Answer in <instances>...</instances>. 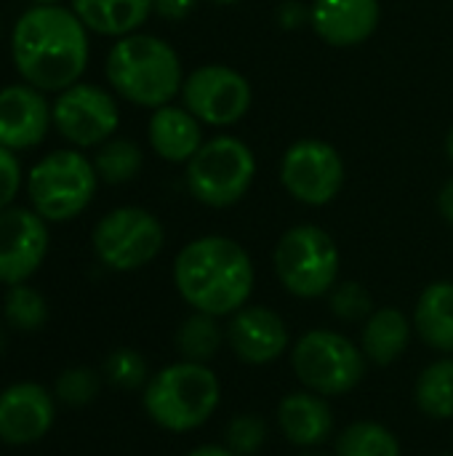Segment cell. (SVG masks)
Segmentation results:
<instances>
[{
  "mask_svg": "<svg viewBox=\"0 0 453 456\" xmlns=\"http://www.w3.org/2000/svg\"><path fill=\"white\" fill-rule=\"evenodd\" d=\"M88 56V27L72 8L32 5L13 24L11 59L16 72L43 94L80 83Z\"/></svg>",
  "mask_w": 453,
  "mask_h": 456,
  "instance_id": "cell-1",
  "label": "cell"
},
{
  "mask_svg": "<svg viewBox=\"0 0 453 456\" xmlns=\"http://www.w3.org/2000/svg\"><path fill=\"white\" fill-rule=\"evenodd\" d=\"M254 283L248 251L227 235L195 238L174 259V286L195 313L230 318L248 305Z\"/></svg>",
  "mask_w": 453,
  "mask_h": 456,
  "instance_id": "cell-2",
  "label": "cell"
},
{
  "mask_svg": "<svg viewBox=\"0 0 453 456\" xmlns=\"http://www.w3.org/2000/svg\"><path fill=\"white\" fill-rule=\"evenodd\" d=\"M104 75L117 96L136 107H166L182 91L179 53L155 35L131 32L117 37L104 61Z\"/></svg>",
  "mask_w": 453,
  "mask_h": 456,
  "instance_id": "cell-3",
  "label": "cell"
},
{
  "mask_svg": "<svg viewBox=\"0 0 453 456\" xmlns=\"http://www.w3.org/2000/svg\"><path fill=\"white\" fill-rule=\"evenodd\" d=\"M222 403V382L206 363L176 361L155 371L142 390V406L152 425L166 433L200 430Z\"/></svg>",
  "mask_w": 453,
  "mask_h": 456,
  "instance_id": "cell-4",
  "label": "cell"
},
{
  "mask_svg": "<svg viewBox=\"0 0 453 456\" xmlns=\"http://www.w3.org/2000/svg\"><path fill=\"white\" fill-rule=\"evenodd\" d=\"M299 385L323 398H342L360 387L368 361L350 337L331 329L304 331L288 350Z\"/></svg>",
  "mask_w": 453,
  "mask_h": 456,
  "instance_id": "cell-5",
  "label": "cell"
},
{
  "mask_svg": "<svg viewBox=\"0 0 453 456\" xmlns=\"http://www.w3.org/2000/svg\"><path fill=\"white\" fill-rule=\"evenodd\" d=\"M272 267L280 286L296 299L328 297L339 283L342 254L336 240L318 224H296L286 230L275 246Z\"/></svg>",
  "mask_w": 453,
  "mask_h": 456,
  "instance_id": "cell-6",
  "label": "cell"
},
{
  "mask_svg": "<svg viewBox=\"0 0 453 456\" xmlns=\"http://www.w3.org/2000/svg\"><path fill=\"white\" fill-rule=\"evenodd\" d=\"M256 176V155L238 136L203 142L184 168L190 195L208 208H230L246 198Z\"/></svg>",
  "mask_w": 453,
  "mask_h": 456,
  "instance_id": "cell-7",
  "label": "cell"
},
{
  "mask_svg": "<svg viewBox=\"0 0 453 456\" xmlns=\"http://www.w3.org/2000/svg\"><path fill=\"white\" fill-rule=\"evenodd\" d=\"M96 184L93 160L77 150H56L32 166L27 195L45 222H69L91 206Z\"/></svg>",
  "mask_w": 453,
  "mask_h": 456,
  "instance_id": "cell-8",
  "label": "cell"
},
{
  "mask_svg": "<svg viewBox=\"0 0 453 456\" xmlns=\"http://www.w3.org/2000/svg\"><path fill=\"white\" fill-rule=\"evenodd\" d=\"M93 254L112 273L147 267L166 243V230L155 214L139 206H120L104 214L91 235Z\"/></svg>",
  "mask_w": 453,
  "mask_h": 456,
  "instance_id": "cell-9",
  "label": "cell"
},
{
  "mask_svg": "<svg viewBox=\"0 0 453 456\" xmlns=\"http://www.w3.org/2000/svg\"><path fill=\"white\" fill-rule=\"evenodd\" d=\"M280 184L304 206H328L344 187V160L328 142L299 139L283 152Z\"/></svg>",
  "mask_w": 453,
  "mask_h": 456,
  "instance_id": "cell-10",
  "label": "cell"
},
{
  "mask_svg": "<svg viewBox=\"0 0 453 456\" xmlns=\"http://www.w3.org/2000/svg\"><path fill=\"white\" fill-rule=\"evenodd\" d=\"M182 102L203 126L227 128L246 118L254 91L238 69L227 64H203L184 77Z\"/></svg>",
  "mask_w": 453,
  "mask_h": 456,
  "instance_id": "cell-11",
  "label": "cell"
},
{
  "mask_svg": "<svg viewBox=\"0 0 453 456\" xmlns=\"http://www.w3.org/2000/svg\"><path fill=\"white\" fill-rule=\"evenodd\" d=\"M53 126L72 147H101L120 126V110L107 88L75 83L56 94Z\"/></svg>",
  "mask_w": 453,
  "mask_h": 456,
  "instance_id": "cell-12",
  "label": "cell"
},
{
  "mask_svg": "<svg viewBox=\"0 0 453 456\" xmlns=\"http://www.w3.org/2000/svg\"><path fill=\"white\" fill-rule=\"evenodd\" d=\"M48 224L35 208L8 206L0 211V283H27L48 254Z\"/></svg>",
  "mask_w": 453,
  "mask_h": 456,
  "instance_id": "cell-13",
  "label": "cell"
},
{
  "mask_svg": "<svg viewBox=\"0 0 453 456\" xmlns=\"http://www.w3.org/2000/svg\"><path fill=\"white\" fill-rule=\"evenodd\" d=\"M227 347L246 366H270L291 350V334L280 313L264 305H246L227 318Z\"/></svg>",
  "mask_w": 453,
  "mask_h": 456,
  "instance_id": "cell-14",
  "label": "cell"
},
{
  "mask_svg": "<svg viewBox=\"0 0 453 456\" xmlns=\"http://www.w3.org/2000/svg\"><path fill=\"white\" fill-rule=\"evenodd\" d=\"M56 419V398L43 385L16 382L0 393V441L32 446L48 436Z\"/></svg>",
  "mask_w": 453,
  "mask_h": 456,
  "instance_id": "cell-15",
  "label": "cell"
},
{
  "mask_svg": "<svg viewBox=\"0 0 453 456\" xmlns=\"http://www.w3.org/2000/svg\"><path fill=\"white\" fill-rule=\"evenodd\" d=\"M53 126V107L45 94L29 83L0 88V147L29 150L37 147Z\"/></svg>",
  "mask_w": 453,
  "mask_h": 456,
  "instance_id": "cell-16",
  "label": "cell"
},
{
  "mask_svg": "<svg viewBox=\"0 0 453 456\" xmlns=\"http://www.w3.org/2000/svg\"><path fill=\"white\" fill-rule=\"evenodd\" d=\"M382 19L379 0H315L310 24L315 35L334 48H352L366 43Z\"/></svg>",
  "mask_w": 453,
  "mask_h": 456,
  "instance_id": "cell-17",
  "label": "cell"
},
{
  "mask_svg": "<svg viewBox=\"0 0 453 456\" xmlns=\"http://www.w3.org/2000/svg\"><path fill=\"white\" fill-rule=\"evenodd\" d=\"M278 428L280 436L296 446L304 449H323L334 438V409L328 398L310 393V390H294L278 403Z\"/></svg>",
  "mask_w": 453,
  "mask_h": 456,
  "instance_id": "cell-18",
  "label": "cell"
},
{
  "mask_svg": "<svg viewBox=\"0 0 453 456\" xmlns=\"http://www.w3.org/2000/svg\"><path fill=\"white\" fill-rule=\"evenodd\" d=\"M203 123L187 107H158L150 118V144L158 158L168 163H190L203 147Z\"/></svg>",
  "mask_w": 453,
  "mask_h": 456,
  "instance_id": "cell-19",
  "label": "cell"
},
{
  "mask_svg": "<svg viewBox=\"0 0 453 456\" xmlns=\"http://www.w3.org/2000/svg\"><path fill=\"white\" fill-rule=\"evenodd\" d=\"M414 323L398 307H376L360 331V350L374 366H392L409 350Z\"/></svg>",
  "mask_w": 453,
  "mask_h": 456,
  "instance_id": "cell-20",
  "label": "cell"
},
{
  "mask_svg": "<svg viewBox=\"0 0 453 456\" xmlns=\"http://www.w3.org/2000/svg\"><path fill=\"white\" fill-rule=\"evenodd\" d=\"M414 331L435 353L453 355V281L425 286L414 307Z\"/></svg>",
  "mask_w": 453,
  "mask_h": 456,
  "instance_id": "cell-21",
  "label": "cell"
},
{
  "mask_svg": "<svg viewBox=\"0 0 453 456\" xmlns=\"http://www.w3.org/2000/svg\"><path fill=\"white\" fill-rule=\"evenodd\" d=\"M77 19L99 35L125 37L152 13V0H69Z\"/></svg>",
  "mask_w": 453,
  "mask_h": 456,
  "instance_id": "cell-22",
  "label": "cell"
},
{
  "mask_svg": "<svg viewBox=\"0 0 453 456\" xmlns=\"http://www.w3.org/2000/svg\"><path fill=\"white\" fill-rule=\"evenodd\" d=\"M417 409L435 419L451 422L453 419V355H441L430 366L422 369L414 385Z\"/></svg>",
  "mask_w": 453,
  "mask_h": 456,
  "instance_id": "cell-23",
  "label": "cell"
},
{
  "mask_svg": "<svg viewBox=\"0 0 453 456\" xmlns=\"http://www.w3.org/2000/svg\"><path fill=\"white\" fill-rule=\"evenodd\" d=\"M219 321L222 318L192 310V315H187L182 321V326L176 329V337H174L179 358L211 366V361L227 345V337H224V329L219 326Z\"/></svg>",
  "mask_w": 453,
  "mask_h": 456,
  "instance_id": "cell-24",
  "label": "cell"
},
{
  "mask_svg": "<svg viewBox=\"0 0 453 456\" xmlns=\"http://www.w3.org/2000/svg\"><path fill=\"white\" fill-rule=\"evenodd\" d=\"M334 456H403V446L387 425L358 419L336 433Z\"/></svg>",
  "mask_w": 453,
  "mask_h": 456,
  "instance_id": "cell-25",
  "label": "cell"
},
{
  "mask_svg": "<svg viewBox=\"0 0 453 456\" xmlns=\"http://www.w3.org/2000/svg\"><path fill=\"white\" fill-rule=\"evenodd\" d=\"M144 166L142 147L131 139H107L93 158L96 176L107 184H125L139 176Z\"/></svg>",
  "mask_w": 453,
  "mask_h": 456,
  "instance_id": "cell-26",
  "label": "cell"
},
{
  "mask_svg": "<svg viewBox=\"0 0 453 456\" xmlns=\"http://www.w3.org/2000/svg\"><path fill=\"white\" fill-rule=\"evenodd\" d=\"M3 318L8 323V329H13V331L35 334L48 321V302L29 283L8 286L5 299H3Z\"/></svg>",
  "mask_w": 453,
  "mask_h": 456,
  "instance_id": "cell-27",
  "label": "cell"
},
{
  "mask_svg": "<svg viewBox=\"0 0 453 456\" xmlns=\"http://www.w3.org/2000/svg\"><path fill=\"white\" fill-rule=\"evenodd\" d=\"M104 377L112 387L131 393V390H144L152 374L139 350L120 347L115 353H109V358L104 361Z\"/></svg>",
  "mask_w": 453,
  "mask_h": 456,
  "instance_id": "cell-28",
  "label": "cell"
},
{
  "mask_svg": "<svg viewBox=\"0 0 453 456\" xmlns=\"http://www.w3.org/2000/svg\"><path fill=\"white\" fill-rule=\"evenodd\" d=\"M99 390H101V377L93 369H88V366H69V369H64L56 377L53 398L59 403H64V406L80 409V406L93 403Z\"/></svg>",
  "mask_w": 453,
  "mask_h": 456,
  "instance_id": "cell-29",
  "label": "cell"
},
{
  "mask_svg": "<svg viewBox=\"0 0 453 456\" xmlns=\"http://www.w3.org/2000/svg\"><path fill=\"white\" fill-rule=\"evenodd\" d=\"M328 305L334 318L344 323H366L376 310L371 291L358 281H339L328 294Z\"/></svg>",
  "mask_w": 453,
  "mask_h": 456,
  "instance_id": "cell-30",
  "label": "cell"
},
{
  "mask_svg": "<svg viewBox=\"0 0 453 456\" xmlns=\"http://www.w3.org/2000/svg\"><path fill=\"white\" fill-rule=\"evenodd\" d=\"M270 438V428L259 414H238L224 428V446L235 456H256Z\"/></svg>",
  "mask_w": 453,
  "mask_h": 456,
  "instance_id": "cell-31",
  "label": "cell"
},
{
  "mask_svg": "<svg viewBox=\"0 0 453 456\" xmlns=\"http://www.w3.org/2000/svg\"><path fill=\"white\" fill-rule=\"evenodd\" d=\"M21 187V166L13 150L0 147V211L13 206V198Z\"/></svg>",
  "mask_w": 453,
  "mask_h": 456,
  "instance_id": "cell-32",
  "label": "cell"
},
{
  "mask_svg": "<svg viewBox=\"0 0 453 456\" xmlns=\"http://www.w3.org/2000/svg\"><path fill=\"white\" fill-rule=\"evenodd\" d=\"M198 0H152V13L166 21H184L195 13Z\"/></svg>",
  "mask_w": 453,
  "mask_h": 456,
  "instance_id": "cell-33",
  "label": "cell"
},
{
  "mask_svg": "<svg viewBox=\"0 0 453 456\" xmlns=\"http://www.w3.org/2000/svg\"><path fill=\"white\" fill-rule=\"evenodd\" d=\"M438 211H441L443 222L453 227V176L441 187V192H438Z\"/></svg>",
  "mask_w": 453,
  "mask_h": 456,
  "instance_id": "cell-34",
  "label": "cell"
},
{
  "mask_svg": "<svg viewBox=\"0 0 453 456\" xmlns=\"http://www.w3.org/2000/svg\"><path fill=\"white\" fill-rule=\"evenodd\" d=\"M184 456H235L224 444L216 446V444H203V446H195L192 452H187Z\"/></svg>",
  "mask_w": 453,
  "mask_h": 456,
  "instance_id": "cell-35",
  "label": "cell"
},
{
  "mask_svg": "<svg viewBox=\"0 0 453 456\" xmlns=\"http://www.w3.org/2000/svg\"><path fill=\"white\" fill-rule=\"evenodd\" d=\"M446 155H449V160L453 163V126L451 131H449V136H446Z\"/></svg>",
  "mask_w": 453,
  "mask_h": 456,
  "instance_id": "cell-36",
  "label": "cell"
},
{
  "mask_svg": "<svg viewBox=\"0 0 453 456\" xmlns=\"http://www.w3.org/2000/svg\"><path fill=\"white\" fill-rule=\"evenodd\" d=\"M299 456H334V454H326L323 449H304V452H299Z\"/></svg>",
  "mask_w": 453,
  "mask_h": 456,
  "instance_id": "cell-37",
  "label": "cell"
},
{
  "mask_svg": "<svg viewBox=\"0 0 453 456\" xmlns=\"http://www.w3.org/2000/svg\"><path fill=\"white\" fill-rule=\"evenodd\" d=\"M32 5H61L64 0H29Z\"/></svg>",
  "mask_w": 453,
  "mask_h": 456,
  "instance_id": "cell-38",
  "label": "cell"
},
{
  "mask_svg": "<svg viewBox=\"0 0 453 456\" xmlns=\"http://www.w3.org/2000/svg\"><path fill=\"white\" fill-rule=\"evenodd\" d=\"M211 3H216V5H235V3H240V0H211Z\"/></svg>",
  "mask_w": 453,
  "mask_h": 456,
  "instance_id": "cell-39",
  "label": "cell"
},
{
  "mask_svg": "<svg viewBox=\"0 0 453 456\" xmlns=\"http://www.w3.org/2000/svg\"><path fill=\"white\" fill-rule=\"evenodd\" d=\"M5 350V334H3V329H0V353Z\"/></svg>",
  "mask_w": 453,
  "mask_h": 456,
  "instance_id": "cell-40",
  "label": "cell"
},
{
  "mask_svg": "<svg viewBox=\"0 0 453 456\" xmlns=\"http://www.w3.org/2000/svg\"><path fill=\"white\" fill-rule=\"evenodd\" d=\"M441 456H453V454H441Z\"/></svg>",
  "mask_w": 453,
  "mask_h": 456,
  "instance_id": "cell-41",
  "label": "cell"
}]
</instances>
